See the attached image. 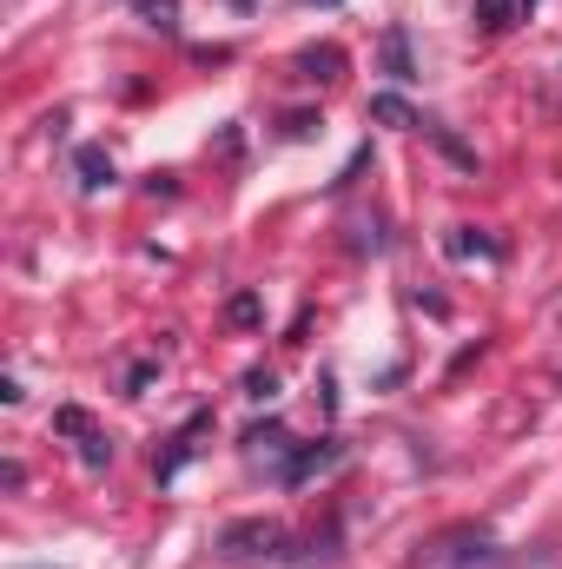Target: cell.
I'll use <instances>...</instances> for the list:
<instances>
[{
  "label": "cell",
  "instance_id": "1",
  "mask_svg": "<svg viewBox=\"0 0 562 569\" xmlns=\"http://www.w3.org/2000/svg\"><path fill=\"white\" fill-rule=\"evenodd\" d=\"M284 543H291L284 523H272V517H245V523H225L219 557H225V563H279Z\"/></svg>",
  "mask_w": 562,
  "mask_h": 569
},
{
  "label": "cell",
  "instance_id": "2",
  "mask_svg": "<svg viewBox=\"0 0 562 569\" xmlns=\"http://www.w3.org/2000/svg\"><path fill=\"white\" fill-rule=\"evenodd\" d=\"M496 563V543L483 530H450L423 550V569H490Z\"/></svg>",
  "mask_w": 562,
  "mask_h": 569
},
{
  "label": "cell",
  "instance_id": "3",
  "mask_svg": "<svg viewBox=\"0 0 562 569\" xmlns=\"http://www.w3.org/2000/svg\"><path fill=\"white\" fill-rule=\"evenodd\" d=\"M53 430H60V437H73V450H80V463H87V470H107V463H113V437L93 425L80 405H60V411H53Z\"/></svg>",
  "mask_w": 562,
  "mask_h": 569
},
{
  "label": "cell",
  "instance_id": "4",
  "mask_svg": "<svg viewBox=\"0 0 562 569\" xmlns=\"http://www.w3.org/2000/svg\"><path fill=\"white\" fill-rule=\"evenodd\" d=\"M205 430H212V411H192L185 425H179V430H172V437H165V457L152 463V477H159V483H172V477L185 470V457L199 450V437H205Z\"/></svg>",
  "mask_w": 562,
  "mask_h": 569
},
{
  "label": "cell",
  "instance_id": "5",
  "mask_svg": "<svg viewBox=\"0 0 562 569\" xmlns=\"http://www.w3.org/2000/svg\"><path fill=\"white\" fill-rule=\"evenodd\" d=\"M344 450L338 443H304V450H291V463L279 470V483H304V477H318V470H331Z\"/></svg>",
  "mask_w": 562,
  "mask_h": 569
},
{
  "label": "cell",
  "instance_id": "6",
  "mask_svg": "<svg viewBox=\"0 0 562 569\" xmlns=\"http://www.w3.org/2000/svg\"><path fill=\"white\" fill-rule=\"evenodd\" d=\"M338 73H344V53H338V47H304V53H298V80H318V87H331Z\"/></svg>",
  "mask_w": 562,
  "mask_h": 569
},
{
  "label": "cell",
  "instance_id": "7",
  "mask_svg": "<svg viewBox=\"0 0 562 569\" xmlns=\"http://www.w3.org/2000/svg\"><path fill=\"white\" fill-rule=\"evenodd\" d=\"M73 166H80V186H87V192L113 186V159H107L100 146H80V152H73Z\"/></svg>",
  "mask_w": 562,
  "mask_h": 569
},
{
  "label": "cell",
  "instance_id": "8",
  "mask_svg": "<svg viewBox=\"0 0 562 569\" xmlns=\"http://www.w3.org/2000/svg\"><path fill=\"white\" fill-rule=\"evenodd\" d=\"M384 67H391V80H418V67H411V40H404V27H391V33H384Z\"/></svg>",
  "mask_w": 562,
  "mask_h": 569
},
{
  "label": "cell",
  "instance_id": "9",
  "mask_svg": "<svg viewBox=\"0 0 562 569\" xmlns=\"http://www.w3.org/2000/svg\"><path fill=\"white\" fill-rule=\"evenodd\" d=\"M279 457V450H291V437H284V425H252L245 430V457Z\"/></svg>",
  "mask_w": 562,
  "mask_h": 569
},
{
  "label": "cell",
  "instance_id": "10",
  "mask_svg": "<svg viewBox=\"0 0 562 569\" xmlns=\"http://www.w3.org/2000/svg\"><path fill=\"white\" fill-rule=\"evenodd\" d=\"M371 120H384V127H423V120L404 107V100H398V93H378V100H371Z\"/></svg>",
  "mask_w": 562,
  "mask_h": 569
},
{
  "label": "cell",
  "instance_id": "11",
  "mask_svg": "<svg viewBox=\"0 0 562 569\" xmlns=\"http://www.w3.org/2000/svg\"><path fill=\"white\" fill-rule=\"evenodd\" d=\"M145 13V27H159V33H179V7L172 0H133Z\"/></svg>",
  "mask_w": 562,
  "mask_h": 569
},
{
  "label": "cell",
  "instance_id": "12",
  "mask_svg": "<svg viewBox=\"0 0 562 569\" xmlns=\"http://www.w3.org/2000/svg\"><path fill=\"white\" fill-rule=\"evenodd\" d=\"M516 7H523V0H476V20H483V27H490V33H503V27H510V13H516Z\"/></svg>",
  "mask_w": 562,
  "mask_h": 569
},
{
  "label": "cell",
  "instance_id": "13",
  "mask_svg": "<svg viewBox=\"0 0 562 569\" xmlns=\"http://www.w3.org/2000/svg\"><path fill=\"white\" fill-rule=\"evenodd\" d=\"M450 252H456V259H470V252L496 259V246H490V239H470V226H456V232H450Z\"/></svg>",
  "mask_w": 562,
  "mask_h": 569
},
{
  "label": "cell",
  "instance_id": "14",
  "mask_svg": "<svg viewBox=\"0 0 562 569\" xmlns=\"http://www.w3.org/2000/svg\"><path fill=\"white\" fill-rule=\"evenodd\" d=\"M232 318H239V325H259V298H252V291H245V298H232Z\"/></svg>",
  "mask_w": 562,
  "mask_h": 569
},
{
  "label": "cell",
  "instance_id": "15",
  "mask_svg": "<svg viewBox=\"0 0 562 569\" xmlns=\"http://www.w3.org/2000/svg\"><path fill=\"white\" fill-rule=\"evenodd\" d=\"M523 7H536V0H523Z\"/></svg>",
  "mask_w": 562,
  "mask_h": 569
}]
</instances>
